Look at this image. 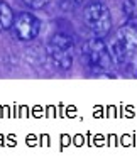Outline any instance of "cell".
I'll use <instances>...</instances> for the list:
<instances>
[{
    "instance_id": "1",
    "label": "cell",
    "mask_w": 137,
    "mask_h": 159,
    "mask_svg": "<svg viewBox=\"0 0 137 159\" xmlns=\"http://www.w3.org/2000/svg\"><path fill=\"white\" fill-rule=\"evenodd\" d=\"M73 39L63 32H58L51 36L48 43V56L51 63L54 64L58 70L68 71L73 64Z\"/></svg>"
},
{
    "instance_id": "3",
    "label": "cell",
    "mask_w": 137,
    "mask_h": 159,
    "mask_svg": "<svg viewBox=\"0 0 137 159\" xmlns=\"http://www.w3.org/2000/svg\"><path fill=\"white\" fill-rule=\"evenodd\" d=\"M85 56H86V61H88L90 68L95 71H103L107 73L112 64V58H110V51L108 46L102 41V37L95 36L91 37L88 43L85 44Z\"/></svg>"
},
{
    "instance_id": "6",
    "label": "cell",
    "mask_w": 137,
    "mask_h": 159,
    "mask_svg": "<svg viewBox=\"0 0 137 159\" xmlns=\"http://www.w3.org/2000/svg\"><path fill=\"white\" fill-rule=\"evenodd\" d=\"M14 24V12L5 2H0V32L10 29Z\"/></svg>"
},
{
    "instance_id": "4",
    "label": "cell",
    "mask_w": 137,
    "mask_h": 159,
    "mask_svg": "<svg viewBox=\"0 0 137 159\" xmlns=\"http://www.w3.org/2000/svg\"><path fill=\"white\" fill-rule=\"evenodd\" d=\"M14 32L15 36L19 37L21 41H32L34 37L39 34V29H41V22L36 16L29 12H22L19 16L14 17Z\"/></svg>"
},
{
    "instance_id": "5",
    "label": "cell",
    "mask_w": 137,
    "mask_h": 159,
    "mask_svg": "<svg viewBox=\"0 0 137 159\" xmlns=\"http://www.w3.org/2000/svg\"><path fill=\"white\" fill-rule=\"evenodd\" d=\"M117 41L125 48V51L129 54H132L137 49V25L132 24V22L124 24L117 32Z\"/></svg>"
},
{
    "instance_id": "7",
    "label": "cell",
    "mask_w": 137,
    "mask_h": 159,
    "mask_svg": "<svg viewBox=\"0 0 137 159\" xmlns=\"http://www.w3.org/2000/svg\"><path fill=\"white\" fill-rule=\"evenodd\" d=\"M22 2H24L25 5L29 7V9L37 10V9H43V7L46 5V2H48V0H22Z\"/></svg>"
},
{
    "instance_id": "8",
    "label": "cell",
    "mask_w": 137,
    "mask_h": 159,
    "mask_svg": "<svg viewBox=\"0 0 137 159\" xmlns=\"http://www.w3.org/2000/svg\"><path fill=\"white\" fill-rule=\"evenodd\" d=\"M134 73H135V76H137V59L134 61Z\"/></svg>"
},
{
    "instance_id": "9",
    "label": "cell",
    "mask_w": 137,
    "mask_h": 159,
    "mask_svg": "<svg viewBox=\"0 0 137 159\" xmlns=\"http://www.w3.org/2000/svg\"><path fill=\"white\" fill-rule=\"evenodd\" d=\"M76 3H81V2H85V0H75Z\"/></svg>"
},
{
    "instance_id": "2",
    "label": "cell",
    "mask_w": 137,
    "mask_h": 159,
    "mask_svg": "<svg viewBox=\"0 0 137 159\" xmlns=\"http://www.w3.org/2000/svg\"><path fill=\"white\" fill-rule=\"evenodd\" d=\"M83 19H85L86 25L91 29V32L98 37L107 36L110 32V29H112L110 10L107 9L105 3L98 2V0L86 3L85 10H83Z\"/></svg>"
}]
</instances>
